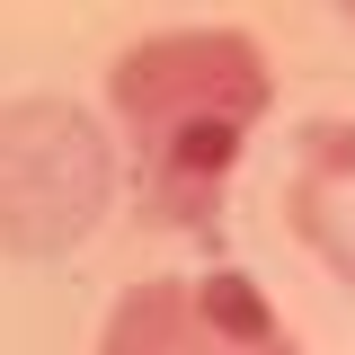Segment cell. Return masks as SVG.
I'll return each mask as SVG.
<instances>
[{"instance_id": "obj_5", "label": "cell", "mask_w": 355, "mask_h": 355, "mask_svg": "<svg viewBox=\"0 0 355 355\" xmlns=\"http://www.w3.org/2000/svg\"><path fill=\"white\" fill-rule=\"evenodd\" d=\"M284 222L311 258L355 293V116H320L293 133L284 169Z\"/></svg>"}, {"instance_id": "obj_2", "label": "cell", "mask_w": 355, "mask_h": 355, "mask_svg": "<svg viewBox=\"0 0 355 355\" xmlns=\"http://www.w3.org/2000/svg\"><path fill=\"white\" fill-rule=\"evenodd\" d=\"M107 98L125 133H169V125H249L275 107V62L249 27H160L116 53Z\"/></svg>"}, {"instance_id": "obj_4", "label": "cell", "mask_w": 355, "mask_h": 355, "mask_svg": "<svg viewBox=\"0 0 355 355\" xmlns=\"http://www.w3.org/2000/svg\"><path fill=\"white\" fill-rule=\"evenodd\" d=\"M240 151H249V125H169V133H142V169H133L142 222L222 240V205H231Z\"/></svg>"}, {"instance_id": "obj_3", "label": "cell", "mask_w": 355, "mask_h": 355, "mask_svg": "<svg viewBox=\"0 0 355 355\" xmlns=\"http://www.w3.org/2000/svg\"><path fill=\"white\" fill-rule=\"evenodd\" d=\"M98 355H302V338L284 329L258 275L205 266V275H142L107 311Z\"/></svg>"}, {"instance_id": "obj_1", "label": "cell", "mask_w": 355, "mask_h": 355, "mask_svg": "<svg viewBox=\"0 0 355 355\" xmlns=\"http://www.w3.org/2000/svg\"><path fill=\"white\" fill-rule=\"evenodd\" d=\"M116 187L125 160L80 98H0V258H71Z\"/></svg>"}]
</instances>
